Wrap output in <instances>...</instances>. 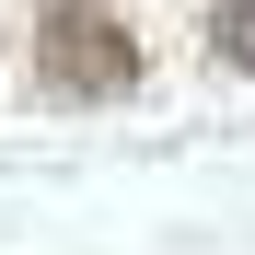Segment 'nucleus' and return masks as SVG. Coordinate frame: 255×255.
<instances>
[{
	"mask_svg": "<svg viewBox=\"0 0 255 255\" xmlns=\"http://www.w3.org/2000/svg\"><path fill=\"white\" fill-rule=\"evenodd\" d=\"M35 81H47L58 105H116V93H139V35L105 12V0H47V23H35Z\"/></svg>",
	"mask_w": 255,
	"mask_h": 255,
	"instance_id": "nucleus-1",
	"label": "nucleus"
},
{
	"mask_svg": "<svg viewBox=\"0 0 255 255\" xmlns=\"http://www.w3.org/2000/svg\"><path fill=\"white\" fill-rule=\"evenodd\" d=\"M209 47H221V70H255V0H221L209 12Z\"/></svg>",
	"mask_w": 255,
	"mask_h": 255,
	"instance_id": "nucleus-2",
	"label": "nucleus"
}]
</instances>
